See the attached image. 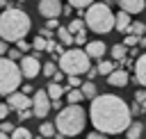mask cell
<instances>
[{
  "label": "cell",
  "mask_w": 146,
  "mask_h": 139,
  "mask_svg": "<svg viewBox=\"0 0 146 139\" xmlns=\"http://www.w3.org/2000/svg\"><path fill=\"white\" fill-rule=\"evenodd\" d=\"M87 52H89V57L91 59H103V55H105V43L103 41H87V48H84Z\"/></svg>",
  "instance_id": "obj_13"
},
{
  "label": "cell",
  "mask_w": 146,
  "mask_h": 139,
  "mask_svg": "<svg viewBox=\"0 0 146 139\" xmlns=\"http://www.w3.org/2000/svg\"><path fill=\"white\" fill-rule=\"evenodd\" d=\"M62 77H64V71H62V68H57V73L52 75V80H55V82H62Z\"/></svg>",
  "instance_id": "obj_39"
},
{
  "label": "cell",
  "mask_w": 146,
  "mask_h": 139,
  "mask_svg": "<svg viewBox=\"0 0 146 139\" xmlns=\"http://www.w3.org/2000/svg\"><path fill=\"white\" fill-rule=\"evenodd\" d=\"M130 52H128V46L125 43H116V46H112V57H114V62H123L125 57H128Z\"/></svg>",
  "instance_id": "obj_18"
},
{
  "label": "cell",
  "mask_w": 146,
  "mask_h": 139,
  "mask_svg": "<svg viewBox=\"0 0 146 139\" xmlns=\"http://www.w3.org/2000/svg\"><path fill=\"white\" fill-rule=\"evenodd\" d=\"M7 57H11V59H18V57H21V50H18V48H14V50H7Z\"/></svg>",
  "instance_id": "obj_38"
},
{
  "label": "cell",
  "mask_w": 146,
  "mask_h": 139,
  "mask_svg": "<svg viewBox=\"0 0 146 139\" xmlns=\"http://www.w3.org/2000/svg\"><path fill=\"white\" fill-rule=\"evenodd\" d=\"M7 103H9V107L16 109V112L32 107V98H30V93H25V91H11V93L7 96Z\"/></svg>",
  "instance_id": "obj_9"
},
{
  "label": "cell",
  "mask_w": 146,
  "mask_h": 139,
  "mask_svg": "<svg viewBox=\"0 0 146 139\" xmlns=\"http://www.w3.org/2000/svg\"><path fill=\"white\" fill-rule=\"evenodd\" d=\"M23 80V71L16 64V59L11 57H0V96H9L11 91H16L21 87Z\"/></svg>",
  "instance_id": "obj_6"
},
{
  "label": "cell",
  "mask_w": 146,
  "mask_h": 139,
  "mask_svg": "<svg viewBox=\"0 0 146 139\" xmlns=\"http://www.w3.org/2000/svg\"><path fill=\"white\" fill-rule=\"evenodd\" d=\"M116 2H119L121 9H125V11H130V14H139V11H144V7H146V0H116Z\"/></svg>",
  "instance_id": "obj_14"
},
{
  "label": "cell",
  "mask_w": 146,
  "mask_h": 139,
  "mask_svg": "<svg viewBox=\"0 0 146 139\" xmlns=\"http://www.w3.org/2000/svg\"><path fill=\"white\" fill-rule=\"evenodd\" d=\"M139 46H144V48H146V34H144V36L139 39Z\"/></svg>",
  "instance_id": "obj_43"
},
{
  "label": "cell",
  "mask_w": 146,
  "mask_h": 139,
  "mask_svg": "<svg viewBox=\"0 0 146 139\" xmlns=\"http://www.w3.org/2000/svg\"><path fill=\"white\" fill-rule=\"evenodd\" d=\"M52 107H55V109H62V103H59V98H57V100H52Z\"/></svg>",
  "instance_id": "obj_42"
},
{
  "label": "cell",
  "mask_w": 146,
  "mask_h": 139,
  "mask_svg": "<svg viewBox=\"0 0 146 139\" xmlns=\"http://www.w3.org/2000/svg\"><path fill=\"white\" fill-rule=\"evenodd\" d=\"M96 68H98V75H110V73L116 68V64H114V62H110V59H100Z\"/></svg>",
  "instance_id": "obj_20"
},
{
  "label": "cell",
  "mask_w": 146,
  "mask_h": 139,
  "mask_svg": "<svg viewBox=\"0 0 146 139\" xmlns=\"http://www.w3.org/2000/svg\"><path fill=\"white\" fill-rule=\"evenodd\" d=\"M59 68L66 75H82L91 68V57L82 48H68L59 55Z\"/></svg>",
  "instance_id": "obj_5"
},
{
  "label": "cell",
  "mask_w": 146,
  "mask_h": 139,
  "mask_svg": "<svg viewBox=\"0 0 146 139\" xmlns=\"http://www.w3.org/2000/svg\"><path fill=\"white\" fill-rule=\"evenodd\" d=\"M9 137V132H5V130H0V139H7Z\"/></svg>",
  "instance_id": "obj_44"
},
{
  "label": "cell",
  "mask_w": 146,
  "mask_h": 139,
  "mask_svg": "<svg viewBox=\"0 0 146 139\" xmlns=\"http://www.w3.org/2000/svg\"><path fill=\"white\" fill-rule=\"evenodd\" d=\"M9 103H0V121H5L7 118V114H9Z\"/></svg>",
  "instance_id": "obj_32"
},
{
  "label": "cell",
  "mask_w": 146,
  "mask_h": 139,
  "mask_svg": "<svg viewBox=\"0 0 146 139\" xmlns=\"http://www.w3.org/2000/svg\"><path fill=\"white\" fill-rule=\"evenodd\" d=\"M11 137H14V139H32V132H30L27 128H14Z\"/></svg>",
  "instance_id": "obj_24"
},
{
  "label": "cell",
  "mask_w": 146,
  "mask_h": 139,
  "mask_svg": "<svg viewBox=\"0 0 146 139\" xmlns=\"http://www.w3.org/2000/svg\"><path fill=\"white\" fill-rule=\"evenodd\" d=\"M130 11H125V9H121L119 14H116V21H114V27L119 30V32H128V27H130Z\"/></svg>",
  "instance_id": "obj_15"
},
{
  "label": "cell",
  "mask_w": 146,
  "mask_h": 139,
  "mask_svg": "<svg viewBox=\"0 0 146 139\" xmlns=\"http://www.w3.org/2000/svg\"><path fill=\"white\" fill-rule=\"evenodd\" d=\"M135 80H137L141 87H146V52L139 55L137 62H135Z\"/></svg>",
  "instance_id": "obj_12"
},
{
  "label": "cell",
  "mask_w": 146,
  "mask_h": 139,
  "mask_svg": "<svg viewBox=\"0 0 146 139\" xmlns=\"http://www.w3.org/2000/svg\"><path fill=\"white\" fill-rule=\"evenodd\" d=\"M30 27H32L30 16L18 7H7L0 14V39H5L7 43H16L23 36H27Z\"/></svg>",
  "instance_id": "obj_2"
},
{
  "label": "cell",
  "mask_w": 146,
  "mask_h": 139,
  "mask_svg": "<svg viewBox=\"0 0 146 139\" xmlns=\"http://www.w3.org/2000/svg\"><path fill=\"white\" fill-rule=\"evenodd\" d=\"M107 82H110L112 87H125V84L130 82V75H128L125 68H114V71L107 75Z\"/></svg>",
  "instance_id": "obj_11"
},
{
  "label": "cell",
  "mask_w": 146,
  "mask_h": 139,
  "mask_svg": "<svg viewBox=\"0 0 146 139\" xmlns=\"http://www.w3.org/2000/svg\"><path fill=\"white\" fill-rule=\"evenodd\" d=\"M114 21H116V14H112V9L105 5V2H94L87 7V14H84V23L91 32L96 34H107L112 27H114Z\"/></svg>",
  "instance_id": "obj_4"
},
{
  "label": "cell",
  "mask_w": 146,
  "mask_h": 139,
  "mask_svg": "<svg viewBox=\"0 0 146 139\" xmlns=\"http://www.w3.org/2000/svg\"><path fill=\"white\" fill-rule=\"evenodd\" d=\"M41 68H43V64L39 62L36 55H23V57H21V71H23V77L34 80V77L41 73Z\"/></svg>",
  "instance_id": "obj_8"
},
{
  "label": "cell",
  "mask_w": 146,
  "mask_h": 139,
  "mask_svg": "<svg viewBox=\"0 0 146 139\" xmlns=\"http://www.w3.org/2000/svg\"><path fill=\"white\" fill-rule=\"evenodd\" d=\"M32 109H34V116L36 118H46L48 116V112L52 109V98L48 96L46 89L43 91H36L32 96Z\"/></svg>",
  "instance_id": "obj_7"
},
{
  "label": "cell",
  "mask_w": 146,
  "mask_h": 139,
  "mask_svg": "<svg viewBox=\"0 0 146 139\" xmlns=\"http://www.w3.org/2000/svg\"><path fill=\"white\" fill-rule=\"evenodd\" d=\"M55 132H57V125H55V123H48V121H46V123L39 125V134H41V137H55Z\"/></svg>",
  "instance_id": "obj_22"
},
{
  "label": "cell",
  "mask_w": 146,
  "mask_h": 139,
  "mask_svg": "<svg viewBox=\"0 0 146 139\" xmlns=\"http://www.w3.org/2000/svg\"><path fill=\"white\" fill-rule=\"evenodd\" d=\"M14 128H16V125H11V123H7V121H2V123H0V130H5V132H9V134L14 132Z\"/></svg>",
  "instance_id": "obj_35"
},
{
  "label": "cell",
  "mask_w": 146,
  "mask_h": 139,
  "mask_svg": "<svg viewBox=\"0 0 146 139\" xmlns=\"http://www.w3.org/2000/svg\"><path fill=\"white\" fill-rule=\"evenodd\" d=\"M135 100H137V103H146V91H144V89L135 91Z\"/></svg>",
  "instance_id": "obj_34"
},
{
  "label": "cell",
  "mask_w": 146,
  "mask_h": 139,
  "mask_svg": "<svg viewBox=\"0 0 146 139\" xmlns=\"http://www.w3.org/2000/svg\"><path fill=\"white\" fill-rule=\"evenodd\" d=\"M96 75H98V68H89V71H87V77H89V80H94Z\"/></svg>",
  "instance_id": "obj_41"
},
{
  "label": "cell",
  "mask_w": 146,
  "mask_h": 139,
  "mask_svg": "<svg viewBox=\"0 0 146 139\" xmlns=\"http://www.w3.org/2000/svg\"><path fill=\"white\" fill-rule=\"evenodd\" d=\"M55 125H57V137H75L87 125V112L80 107V103H68V107L59 109Z\"/></svg>",
  "instance_id": "obj_3"
},
{
  "label": "cell",
  "mask_w": 146,
  "mask_h": 139,
  "mask_svg": "<svg viewBox=\"0 0 146 139\" xmlns=\"http://www.w3.org/2000/svg\"><path fill=\"white\" fill-rule=\"evenodd\" d=\"M57 39H59L62 46H73L75 43V34L68 27H57Z\"/></svg>",
  "instance_id": "obj_16"
},
{
  "label": "cell",
  "mask_w": 146,
  "mask_h": 139,
  "mask_svg": "<svg viewBox=\"0 0 146 139\" xmlns=\"http://www.w3.org/2000/svg\"><path fill=\"white\" fill-rule=\"evenodd\" d=\"M84 25H87V23H84V21H82V18H73V21H71V23H68V30H71V32H73V34H78V32H80V30H84Z\"/></svg>",
  "instance_id": "obj_25"
},
{
  "label": "cell",
  "mask_w": 146,
  "mask_h": 139,
  "mask_svg": "<svg viewBox=\"0 0 146 139\" xmlns=\"http://www.w3.org/2000/svg\"><path fill=\"white\" fill-rule=\"evenodd\" d=\"M2 55H7V41L5 39H0V57Z\"/></svg>",
  "instance_id": "obj_40"
},
{
  "label": "cell",
  "mask_w": 146,
  "mask_h": 139,
  "mask_svg": "<svg viewBox=\"0 0 146 139\" xmlns=\"http://www.w3.org/2000/svg\"><path fill=\"white\" fill-rule=\"evenodd\" d=\"M141 128H144V125H141L139 121H135V123H130V125H128L125 134H128L130 139H139V137H141Z\"/></svg>",
  "instance_id": "obj_23"
},
{
  "label": "cell",
  "mask_w": 146,
  "mask_h": 139,
  "mask_svg": "<svg viewBox=\"0 0 146 139\" xmlns=\"http://www.w3.org/2000/svg\"><path fill=\"white\" fill-rule=\"evenodd\" d=\"M75 43H78V46H87V32H84V30H80V32L75 34Z\"/></svg>",
  "instance_id": "obj_31"
},
{
  "label": "cell",
  "mask_w": 146,
  "mask_h": 139,
  "mask_svg": "<svg viewBox=\"0 0 146 139\" xmlns=\"http://www.w3.org/2000/svg\"><path fill=\"white\" fill-rule=\"evenodd\" d=\"M41 73H43L46 77H52V75L57 73V66H55V62H46V64H43V68H41Z\"/></svg>",
  "instance_id": "obj_27"
},
{
  "label": "cell",
  "mask_w": 146,
  "mask_h": 139,
  "mask_svg": "<svg viewBox=\"0 0 146 139\" xmlns=\"http://www.w3.org/2000/svg\"><path fill=\"white\" fill-rule=\"evenodd\" d=\"M62 11H64V7L59 0H39V14L43 18H57Z\"/></svg>",
  "instance_id": "obj_10"
},
{
  "label": "cell",
  "mask_w": 146,
  "mask_h": 139,
  "mask_svg": "<svg viewBox=\"0 0 146 139\" xmlns=\"http://www.w3.org/2000/svg\"><path fill=\"white\" fill-rule=\"evenodd\" d=\"M68 87H82L80 75H68Z\"/></svg>",
  "instance_id": "obj_33"
},
{
  "label": "cell",
  "mask_w": 146,
  "mask_h": 139,
  "mask_svg": "<svg viewBox=\"0 0 146 139\" xmlns=\"http://www.w3.org/2000/svg\"><path fill=\"white\" fill-rule=\"evenodd\" d=\"M144 27H146V25H141V23H130L128 32H130V34H137V36H141V34H144Z\"/></svg>",
  "instance_id": "obj_29"
},
{
  "label": "cell",
  "mask_w": 146,
  "mask_h": 139,
  "mask_svg": "<svg viewBox=\"0 0 146 139\" xmlns=\"http://www.w3.org/2000/svg\"><path fill=\"white\" fill-rule=\"evenodd\" d=\"M82 93H84V98H89V100H94L96 96H98V89H96V84L89 80V82H82Z\"/></svg>",
  "instance_id": "obj_21"
},
{
  "label": "cell",
  "mask_w": 146,
  "mask_h": 139,
  "mask_svg": "<svg viewBox=\"0 0 146 139\" xmlns=\"http://www.w3.org/2000/svg\"><path fill=\"white\" fill-rule=\"evenodd\" d=\"M46 91H48V96H50L52 100H57V98H62V96H64V93L68 91V87L64 89V87H62L59 82H55V80H52V82L48 84V89H46Z\"/></svg>",
  "instance_id": "obj_17"
},
{
  "label": "cell",
  "mask_w": 146,
  "mask_h": 139,
  "mask_svg": "<svg viewBox=\"0 0 146 139\" xmlns=\"http://www.w3.org/2000/svg\"><path fill=\"white\" fill-rule=\"evenodd\" d=\"M16 46H18V50H21V52H27V48H30L25 39H21V41H16Z\"/></svg>",
  "instance_id": "obj_36"
},
{
  "label": "cell",
  "mask_w": 146,
  "mask_h": 139,
  "mask_svg": "<svg viewBox=\"0 0 146 139\" xmlns=\"http://www.w3.org/2000/svg\"><path fill=\"white\" fill-rule=\"evenodd\" d=\"M68 5H73L78 11H82V9H87L89 5H94V0H68Z\"/></svg>",
  "instance_id": "obj_28"
},
{
  "label": "cell",
  "mask_w": 146,
  "mask_h": 139,
  "mask_svg": "<svg viewBox=\"0 0 146 139\" xmlns=\"http://www.w3.org/2000/svg\"><path fill=\"white\" fill-rule=\"evenodd\" d=\"M2 5H7V0H0V7H2Z\"/></svg>",
  "instance_id": "obj_45"
},
{
  "label": "cell",
  "mask_w": 146,
  "mask_h": 139,
  "mask_svg": "<svg viewBox=\"0 0 146 139\" xmlns=\"http://www.w3.org/2000/svg\"><path fill=\"white\" fill-rule=\"evenodd\" d=\"M82 98H84V93H82L80 87H68V91H66V100L68 103H82Z\"/></svg>",
  "instance_id": "obj_19"
},
{
  "label": "cell",
  "mask_w": 146,
  "mask_h": 139,
  "mask_svg": "<svg viewBox=\"0 0 146 139\" xmlns=\"http://www.w3.org/2000/svg\"><path fill=\"white\" fill-rule=\"evenodd\" d=\"M139 39H141V36H137V34H130V32H128V36L123 39V43H125L128 48H135V46L139 43Z\"/></svg>",
  "instance_id": "obj_30"
},
{
  "label": "cell",
  "mask_w": 146,
  "mask_h": 139,
  "mask_svg": "<svg viewBox=\"0 0 146 139\" xmlns=\"http://www.w3.org/2000/svg\"><path fill=\"white\" fill-rule=\"evenodd\" d=\"M89 118L96 130L105 134H119V132H125L128 125L132 123V109L123 98L114 93H100L91 100Z\"/></svg>",
  "instance_id": "obj_1"
},
{
  "label": "cell",
  "mask_w": 146,
  "mask_h": 139,
  "mask_svg": "<svg viewBox=\"0 0 146 139\" xmlns=\"http://www.w3.org/2000/svg\"><path fill=\"white\" fill-rule=\"evenodd\" d=\"M32 48H34L36 52H39V50H46V48H48V39H46L43 34H39V36L34 39V43H32Z\"/></svg>",
  "instance_id": "obj_26"
},
{
  "label": "cell",
  "mask_w": 146,
  "mask_h": 139,
  "mask_svg": "<svg viewBox=\"0 0 146 139\" xmlns=\"http://www.w3.org/2000/svg\"><path fill=\"white\" fill-rule=\"evenodd\" d=\"M46 27H50V30H57V27H59V23H57V18H48V23H46Z\"/></svg>",
  "instance_id": "obj_37"
}]
</instances>
